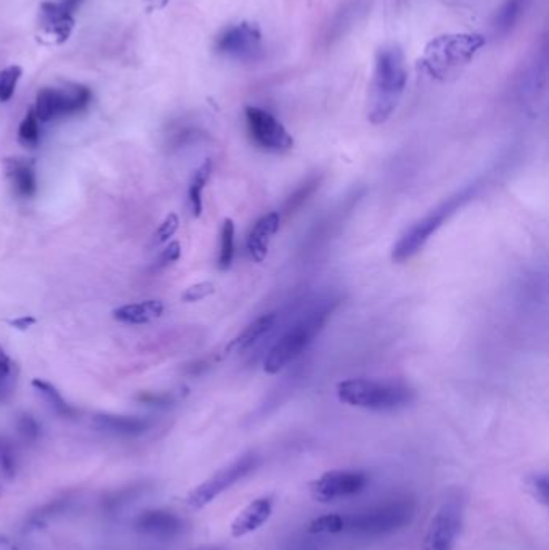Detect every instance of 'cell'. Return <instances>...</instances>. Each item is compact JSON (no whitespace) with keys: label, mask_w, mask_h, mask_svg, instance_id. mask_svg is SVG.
<instances>
[{"label":"cell","mask_w":549,"mask_h":550,"mask_svg":"<svg viewBox=\"0 0 549 550\" xmlns=\"http://www.w3.org/2000/svg\"><path fill=\"white\" fill-rule=\"evenodd\" d=\"M22 72L20 66H8L0 72V101H8L14 97Z\"/></svg>","instance_id":"30"},{"label":"cell","mask_w":549,"mask_h":550,"mask_svg":"<svg viewBox=\"0 0 549 550\" xmlns=\"http://www.w3.org/2000/svg\"><path fill=\"white\" fill-rule=\"evenodd\" d=\"M139 400H142V402H147V404L159 406V404H168L171 400V396H168V394L147 393L142 394Z\"/></svg>","instance_id":"38"},{"label":"cell","mask_w":549,"mask_h":550,"mask_svg":"<svg viewBox=\"0 0 549 550\" xmlns=\"http://www.w3.org/2000/svg\"><path fill=\"white\" fill-rule=\"evenodd\" d=\"M548 82V45L546 43L534 52V55L522 64V72L517 78V93L522 101L534 103L542 97Z\"/></svg>","instance_id":"13"},{"label":"cell","mask_w":549,"mask_h":550,"mask_svg":"<svg viewBox=\"0 0 549 550\" xmlns=\"http://www.w3.org/2000/svg\"><path fill=\"white\" fill-rule=\"evenodd\" d=\"M33 388L43 396V400L47 402V406L55 414L60 415V417H74L76 415V409L72 408V404L62 396L57 388L49 381L43 379H34L33 380Z\"/></svg>","instance_id":"25"},{"label":"cell","mask_w":549,"mask_h":550,"mask_svg":"<svg viewBox=\"0 0 549 550\" xmlns=\"http://www.w3.org/2000/svg\"><path fill=\"white\" fill-rule=\"evenodd\" d=\"M273 514V499L271 497H258L250 502L231 525L232 537H244L256 529H260L268 522Z\"/></svg>","instance_id":"16"},{"label":"cell","mask_w":549,"mask_h":550,"mask_svg":"<svg viewBox=\"0 0 549 550\" xmlns=\"http://www.w3.org/2000/svg\"><path fill=\"white\" fill-rule=\"evenodd\" d=\"M179 229V216L176 213H169L165 217V221L159 224V230L155 232V244H165Z\"/></svg>","instance_id":"33"},{"label":"cell","mask_w":549,"mask_h":550,"mask_svg":"<svg viewBox=\"0 0 549 550\" xmlns=\"http://www.w3.org/2000/svg\"><path fill=\"white\" fill-rule=\"evenodd\" d=\"M215 47L219 55L244 63L258 62L265 53L260 26L250 22L237 23L226 28L217 36Z\"/></svg>","instance_id":"8"},{"label":"cell","mask_w":549,"mask_h":550,"mask_svg":"<svg viewBox=\"0 0 549 550\" xmlns=\"http://www.w3.org/2000/svg\"><path fill=\"white\" fill-rule=\"evenodd\" d=\"M532 0H505L493 14L492 33L496 39H506L521 26Z\"/></svg>","instance_id":"17"},{"label":"cell","mask_w":549,"mask_h":550,"mask_svg":"<svg viewBox=\"0 0 549 550\" xmlns=\"http://www.w3.org/2000/svg\"><path fill=\"white\" fill-rule=\"evenodd\" d=\"M215 292H217V285L213 282L205 280V282H198V284L188 286L181 294V300L184 303H197V301L205 300L211 294H215Z\"/></svg>","instance_id":"31"},{"label":"cell","mask_w":549,"mask_h":550,"mask_svg":"<svg viewBox=\"0 0 549 550\" xmlns=\"http://www.w3.org/2000/svg\"><path fill=\"white\" fill-rule=\"evenodd\" d=\"M58 116L80 113L91 101V91L84 86H72L68 89H57Z\"/></svg>","instance_id":"23"},{"label":"cell","mask_w":549,"mask_h":550,"mask_svg":"<svg viewBox=\"0 0 549 550\" xmlns=\"http://www.w3.org/2000/svg\"><path fill=\"white\" fill-rule=\"evenodd\" d=\"M256 462H258L256 454L246 452L231 464L226 465L188 494V506L192 508H203L208 506L217 499V496H221L229 487H234L240 479L246 478V475L256 467Z\"/></svg>","instance_id":"7"},{"label":"cell","mask_w":549,"mask_h":550,"mask_svg":"<svg viewBox=\"0 0 549 550\" xmlns=\"http://www.w3.org/2000/svg\"><path fill=\"white\" fill-rule=\"evenodd\" d=\"M97 429L116 436H140L152 427V420L138 415L99 414L94 417Z\"/></svg>","instance_id":"18"},{"label":"cell","mask_w":549,"mask_h":550,"mask_svg":"<svg viewBox=\"0 0 549 550\" xmlns=\"http://www.w3.org/2000/svg\"><path fill=\"white\" fill-rule=\"evenodd\" d=\"M181 244L179 242H169L167 248L159 253V265H169L178 263L181 259Z\"/></svg>","instance_id":"35"},{"label":"cell","mask_w":549,"mask_h":550,"mask_svg":"<svg viewBox=\"0 0 549 550\" xmlns=\"http://www.w3.org/2000/svg\"><path fill=\"white\" fill-rule=\"evenodd\" d=\"M236 255V224L232 219H225L221 227V242H219V257L217 267L221 271H227L234 261Z\"/></svg>","instance_id":"27"},{"label":"cell","mask_w":549,"mask_h":550,"mask_svg":"<svg viewBox=\"0 0 549 550\" xmlns=\"http://www.w3.org/2000/svg\"><path fill=\"white\" fill-rule=\"evenodd\" d=\"M81 4V0H62V2H60V5H62V7L65 8L66 12H68V14H72V12H74V10H76V8H78V5H80Z\"/></svg>","instance_id":"39"},{"label":"cell","mask_w":549,"mask_h":550,"mask_svg":"<svg viewBox=\"0 0 549 550\" xmlns=\"http://www.w3.org/2000/svg\"><path fill=\"white\" fill-rule=\"evenodd\" d=\"M211 550H215V549H211Z\"/></svg>","instance_id":"40"},{"label":"cell","mask_w":549,"mask_h":550,"mask_svg":"<svg viewBox=\"0 0 549 550\" xmlns=\"http://www.w3.org/2000/svg\"><path fill=\"white\" fill-rule=\"evenodd\" d=\"M463 500L449 496L443 500L427 529L424 550H453L463 523Z\"/></svg>","instance_id":"11"},{"label":"cell","mask_w":549,"mask_h":550,"mask_svg":"<svg viewBox=\"0 0 549 550\" xmlns=\"http://www.w3.org/2000/svg\"><path fill=\"white\" fill-rule=\"evenodd\" d=\"M416 514L414 500L408 497L383 500L352 515H342V533L356 536H383L405 528Z\"/></svg>","instance_id":"5"},{"label":"cell","mask_w":549,"mask_h":550,"mask_svg":"<svg viewBox=\"0 0 549 550\" xmlns=\"http://www.w3.org/2000/svg\"><path fill=\"white\" fill-rule=\"evenodd\" d=\"M18 139L24 147H29V149L36 147L41 140V128H39V120H37L34 110H29L24 116V120L18 129Z\"/></svg>","instance_id":"29"},{"label":"cell","mask_w":549,"mask_h":550,"mask_svg":"<svg viewBox=\"0 0 549 550\" xmlns=\"http://www.w3.org/2000/svg\"><path fill=\"white\" fill-rule=\"evenodd\" d=\"M0 470L5 475H12L14 470V452L4 439H0Z\"/></svg>","instance_id":"36"},{"label":"cell","mask_w":549,"mask_h":550,"mask_svg":"<svg viewBox=\"0 0 549 550\" xmlns=\"http://www.w3.org/2000/svg\"><path fill=\"white\" fill-rule=\"evenodd\" d=\"M478 190H480V182H472L469 186L463 187L461 190L453 193L422 219L414 222L411 227H408L405 234L400 236V240L393 246V250H391L393 263L403 265L416 256L426 246L430 236L437 234V230L440 229L445 222L449 221L451 216H455L461 207H466L470 200L476 198Z\"/></svg>","instance_id":"3"},{"label":"cell","mask_w":549,"mask_h":550,"mask_svg":"<svg viewBox=\"0 0 549 550\" xmlns=\"http://www.w3.org/2000/svg\"><path fill=\"white\" fill-rule=\"evenodd\" d=\"M337 304V300L325 301L302 315L269 350L263 367L265 371L269 375H275L296 358H300L314 342V338L323 332Z\"/></svg>","instance_id":"2"},{"label":"cell","mask_w":549,"mask_h":550,"mask_svg":"<svg viewBox=\"0 0 549 550\" xmlns=\"http://www.w3.org/2000/svg\"><path fill=\"white\" fill-rule=\"evenodd\" d=\"M372 0H342L319 34V47L329 51L342 43L368 16Z\"/></svg>","instance_id":"10"},{"label":"cell","mask_w":549,"mask_h":550,"mask_svg":"<svg viewBox=\"0 0 549 550\" xmlns=\"http://www.w3.org/2000/svg\"><path fill=\"white\" fill-rule=\"evenodd\" d=\"M213 172V161L210 158H207L202 165L198 166L194 178L190 180L188 186V205L194 217H200L203 213V190L208 184Z\"/></svg>","instance_id":"22"},{"label":"cell","mask_w":549,"mask_h":550,"mask_svg":"<svg viewBox=\"0 0 549 550\" xmlns=\"http://www.w3.org/2000/svg\"><path fill=\"white\" fill-rule=\"evenodd\" d=\"M165 313V304L159 300H145L124 304L113 311V319L130 325H142L159 319Z\"/></svg>","instance_id":"20"},{"label":"cell","mask_w":549,"mask_h":550,"mask_svg":"<svg viewBox=\"0 0 549 550\" xmlns=\"http://www.w3.org/2000/svg\"><path fill=\"white\" fill-rule=\"evenodd\" d=\"M408 84L405 53L395 43L383 45L376 53L368 95V120L380 126L397 111Z\"/></svg>","instance_id":"1"},{"label":"cell","mask_w":549,"mask_h":550,"mask_svg":"<svg viewBox=\"0 0 549 550\" xmlns=\"http://www.w3.org/2000/svg\"><path fill=\"white\" fill-rule=\"evenodd\" d=\"M530 489L534 491L535 499L540 500L543 506H548L549 481L546 475H536V477L530 479Z\"/></svg>","instance_id":"34"},{"label":"cell","mask_w":549,"mask_h":550,"mask_svg":"<svg viewBox=\"0 0 549 550\" xmlns=\"http://www.w3.org/2000/svg\"><path fill=\"white\" fill-rule=\"evenodd\" d=\"M43 22L49 26L53 34L60 37V41H65L70 36L72 28V16L60 4L45 2L43 4Z\"/></svg>","instance_id":"24"},{"label":"cell","mask_w":549,"mask_h":550,"mask_svg":"<svg viewBox=\"0 0 549 550\" xmlns=\"http://www.w3.org/2000/svg\"><path fill=\"white\" fill-rule=\"evenodd\" d=\"M16 380L18 365L0 344V402H5L14 394Z\"/></svg>","instance_id":"26"},{"label":"cell","mask_w":549,"mask_h":550,"mask_svg":"<svg viewBox=\"0 0 549 550\" xmlns=\"http://www.w3.org/2000/svg\"><path fill=\"white\" fill-rule=\"evenodd\" d=\"M136 529L144 536L153 539H173L179 536L184 529L179 515L165 508H152L139 515L136 520Z\"/></svg>","instance_id":"14"},{"label":"cell","mask_w":549,"mask_h":550,"mask_svg":"<svg viewBox=\"0 0 549 550\" xmlns=\"http://www.w3.org/2000/svg\"><path fill=\"white\" fill-rule=\"evenodd\" d=\"M275 321H277L275 313H268V314L258 317L250 325H246L239 335L231 340V343L226 346V354L244 352V351L250 350L254 344L258 343L261 338L268 333L269 330L274 327Z\"/></svg>","instance_id":"21"},{"label":"cell","mask_w":549,"mask_h":550,"mask_svg":"<svg viewBox=\"0 0 549 550\" xmlns=\"http://www.w3.org/2000/svg\"><path fill=\"white\" fill-rule=\"evenodd\" d=\"M340 402L352 408L390 412L406 408L414 400L411 388L393 381L369 379H350L337 385Z\"/></svg>","instance_id":"6"},{"label":"cell","mask_w":549,"mask_h":550,"mask_svg":"<svg viewBox=\"0 0 549 550\" xmlns=\"http://www.w3.org/2000/svg\"><path fill=\"white\" fill-rule=\"evenodd\" d=\"M8 323L16 330H28L33 325H36L37 319L36 317H31V315H22V317H16V319L8 321Z\"/></svg>","instance_id":"37"},{"label":"cell","mask_w":549,"mask_h":550,"mask_svg":"<svg viewBox=\"0 0 549 550\" xmlns=\"http://www.w3.org/2000/svg\"><path fill=\"white\" fill-rule=\"evenodd\" d=\"M246 122L248 134L261 150L285 153L294 149V137L268 110L246 107Z\"/></svg>","instance_id":"9"},{"label":"cell","mask_w":549,"mask_h":550,"mask_svg":"<svg viewBox=\"0 0 549 550\" xmlns=\"http://www.w3.org/2000/svg\"><path fill=\"white\" fill-rule=\"evenodd\" d=\"M368 481V473L361 470H331L311 483V496L323 504L337 502L362 493Z\"/></svg>","instance_id":"12"},{"label":"cell","mask_w":549,"mask_h":550,"mask_svg":"<svg viewBox=\"0 0 549 550\" xmlns=\"http://www.w3.org/2000/svg\"><path fill=\"white\" fill-rule=\"evenodd\" d=\"M8 180L14 190L22 198H31L37 192L36 171L34 163L26 158H7L4 161Z\"/></svg>","instance_id":"19"},{"label":"cell","mask_w":549,"mask_h":550,"mask_svg":"<svg viewBox=\"0 0 549 550\" xmlns=\"http://www.w3.org/2000/svg\"><path fill=\"white\" fill-rule=\"evenodd\" d=\"M39 121H52L58 118V92L57 89L45 87L39 91L36 97V107L33 108Z\"/></svg>","instance_id":"28"},{"label":"cell","mask_w":549,"mask_h":550,"mask_svg":"<svg viewBox=\"0 0 549 550\" xmlns=\"http://www.w3.org/2000/svg\"><path fill=\"white\" fill-rule=\"evenodd\" d=\"M486 43L477 33L441 34L427 43L422 66L432 78L447 79L476 58Z\"/></svg>","instance_id":"4"},{"label":"cell","mask_w":549,"mask_h":550,"mask_svg":"<svg viewBox=\"0 0 549 550\" xmlns=\"http://www.w3.org/2000/svg\"><path fill=\"white\" fill-rule=\"evenodd\" d=\"M279 227H281V215L277 211L261 216L260 219L255 222L254 227L246 236V251L252 261L263 263L266 259L269 244L273 236L277 234Z\"/></svg>","instance_id":"15"},{"label":"cell","mask_w":549,"mask_h":550,"mask_svg":"<svg viewBox=\"0 0 549 550\" xmlns=\"http://www.w3.org/2000/svg\"><path fill=\"white\" fill-rule=\"evenodd\" d=\"M16 429H18V433H20L23 439H26V441H36L39 435H41L39 422H37L33 415L29 414H23L18 417Z\"/></svg>","instance_id":"32"}]
</instances>
